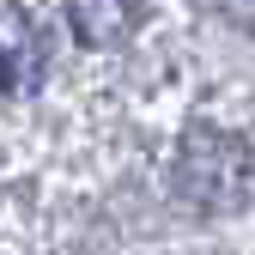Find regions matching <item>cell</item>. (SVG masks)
Segmentation results:
<instances>
[{
    "instance_id": "cell-1",
    "label": "cell",
    "mask_w": 255,
    "mask_h": 255,
    "mask_svg": "<svg viewBox=\"0 0 255 255\" xmlns=\"http://www.w3.org/2000/svg\"><path fill=\"white\" fill-rule=\"evenodd\" d=\"M249 188V146L219 128H195L176 152V195L188 207H237Z\"/></svg>"
},
{
    "instance_id": "cell-2",
    "label": "cell",
    "mask_w": 255,
    "mask_h": 255,
    "mask_svg": "<svg viewBox=\"0 0 255 255\" xmlns=\"http://www.w3.org/2000/svg\"><path fill=\"white\" fill-rule=\"evenodd\" d=\"M37 79H43L37 30L18 6L0 0V98H24V91H37Z\"/></svg>"
},
{
    "instance_id": "cell-3",
    "label": "cell",
    "mask_w": 255,
    "mask_h": 255,
    "mask_svg": "<svg viewBox=\"0 0 255 255\" xmlns=\"http://www.w3.org/2000/svg\"><path fill=\"white\" fill-rule=\"evenodd\" d=\"M67 18H73V37L85 49H110L122 37H134L140 0H67Z\"/></svg>"
}]
</instances>
